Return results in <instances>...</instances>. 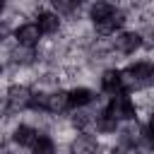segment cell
Returning a JSON list of instances; mask_svg holds the SVG:
<instances>
[{"mask_svg":"<svg viewBox=\"0 0 154 154\" xmlns=\"http://www.w3.org/2000/svg\"><path fill=\"white\" fill-rule=\"evenodd\" d=\"M7 5H10V2H5V0H0V17L5 14V10H7Z\"/></svg>","mask_w":154,"mask_h":154,"instance_id":"cell-13","label":"cell"},{"mask_svg":"<svg viewBox=\"0 0 154 154\" xmlns=\"http://www.w3.org/2000/svg\"><path fill=\"white\" fill-rule=\"evenodd\" d=\"M12 41H14L17 46H22V48L36 51V48L41 46L43 36H41L38 26H36L31 19H26V22H22V24H17V26L12 29Z\"/></svg>","mask_w":154,"mask_h":154,"instance_id":"cell-8","label":"cell"},{"mask_svg":"<svg viewBox=\"0 0 154 154\" xmlns=\"http://www.w3.org/2000/svg\"><path fill=\"white\" fill-rule=\"evenodd\" d=\"M142 125H144V132H147V137L154 142V108L142 118Z\"/></svg>","mask_w":154,"mask_h":154,"instance_id":"cell-11","label":"cell"},{"mask_svg":"<svg viewBox=\"0 0 154 154\" xmlns=\"http://www.w3.org/2000/svg\"><path fill=\"white\" fill-rule=\"evenodd\" d=\"M101 101H103V96L96 91L94 84L67 87V106H70V111H75V108H89V106H96Z\"/></svg>","mask_w":154,"mask_h":154,"instance_id":"cell-7","label":"cell"},{"mask_svg":"<svg viewBox=\"0 0 154 154\" xmlns=\"http://www.w3.org/2000/svg\"><path fill=\"white\" fill-rule=\"evenodd\" d=\"M94 87H96V91H99L103 99L116 96V94H120V91H128L120 67H103V70H99V72H96V79H94Z\"/></svg>","mask_w":154,"mask_h":154,"instance_id":"cell-5","label":"cell"},{"mask_svg":"<svg viewBox=\"0 0 154 154\" xmlns=\"http://www.w3.org/2000/svg\"><path fill=\"white\" fill-rule=\"evenodd\" d=\"M5 2H17V0H5Z\"/></svg>","mask_w":154,"mask_h":154,"instance_id":"cell-14","label":"cell"},{"mask_svg":"<svg viewBox=\"0 0 154 154\" xmlns=\"http://www.w3.org/2000/svg\"><path fill=\"white\" fill-rule=\"evenodd\" d=\"M31 22L38 26V31H41L43 38H58V36L63 34V29H65V19H63L58 12H53L51 7H41V10L34 14Z\"/></svg>","mask_w":154,"mask_h":154,"instance_id":"cell-6","label":"cell"},{"mask_svg":"<svg viewBox=\"0 0 154 154\" xmlns=\"http://www.w3.org/2000/svg\"><path fill=\"white\" fill-rule=\"evenodd\" d=\"M147 48H149V51H154V26L147 31Z\"/></svg>","mask_w":154,"mask_h":154,"instance_id":"cell-12","label":"cell"},{"mask_svg":"<svg viewBox=\"0 0 154 154\" xmlns=\"http://www.w3.org/2000/svg\"><path fill=\"white\" fill-rule=\"evenodd\" d=\"M103 111H106L108 116H113L118 123L140 120V113H137V106H135L130 91H120V94H116V96L103 99Z\"/></svg>","mask_w":154,"mask_h":154,"instance_id":"cell-4","label":"cell"},{"mask_svg":"<svg viewBox=\"0 0 154 154\" xmlns=\"http://www.w3.org/2000/svg\"><path fill=\"white\" fill-rule=\"evenodd\" d=\"M108 43H111L113 55H116L120 63H125V60H130V58H137V55H142V53L147 51V36H144L140 29H132V26H125V29H120L118 34H113V36L108 38Z\"/></svg>","mask_w":154,"mask_h":154,"instance_id":"cell-2","label":"cell"},{"mask_svg":"<svg viewBox=\"0 0 154 154\" xmlns=\"http://www.w3.org/2000/svg\"><path fill=\"white\" fill-rule=\"evenodd\" d=\"M10 38H12V26L5 19H0V48H5L10 43Z\"/></svg>","mask_w":154,"mask_h":154,"instance_id":"cell-10","label":"cell"},{"mask_svg":"<svg viewBox=\"0 0 154 154\" xmlns=\"http://www.w3.org/2000/svg\"><path fill=\"white\" fill-rule=\"evenodd\" d=\"M38 128L29 120V118H17L12 125H10V130H7V142H10V147H14L17 152H22V154H26L29 149H31V144H34V140L38 137Z\"/></svg>","mask_w":154,"mask_h":154,"instance_id":"cell-3","label":"cell"},{"mask_svg":"<svg viewBox=\"0 0 154 154\" xmlns=\"http://www.w3.org/2000/svg\"><path fill=\"white\" fill-rule=\"evenodd\" d=\"M89 0H48L46 7H51L53 12H58L65 22L72 19H84V7Z\"/></svg>","mask_w":154,"mask_h":154,"instance_id":"cell-9","label":"cell"},{"mask_svg":"<svg viewBox=\"0 0 154 154\" xmlns=\"http://www.w3.org/2000/svg\"><path fill=\"white\" fill-rule=\"evenodd\" d=\"M125 89L128 91H140V89H154V58L144 51L137 58H130L120 65Z\"/></svg>","mask_w":154,"mask_h":154,"instance_id":"cell-1","label":"cell"}]
</instances>
